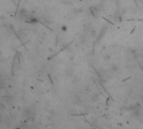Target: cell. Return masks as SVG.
Returning <instances> with one entry per match:
<instances>
[{"mask_svg":"<svg viewBox=\"0 0 143 129\" xmlns=\"http://www.w3.org/2000/svg\"><path fill=\"white\" fill-rule=\"evenodd\" d=\"M67 26H63V27H62V30H63V31H67Z\"/></svg>","mask_w":143,"mask_h":129,"instance_id":"6da1fadb","label":"cell"}]
</instances>
